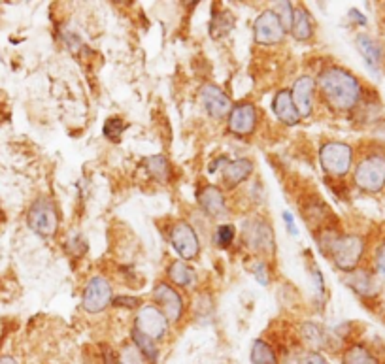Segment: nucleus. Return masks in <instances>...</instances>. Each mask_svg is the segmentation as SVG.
Here are the masks:
<instances>
[{
  "instance_id": "6e6552de",
  "label": "nucleus",
  "mask_w": 385,
  "mask_h": 364,
  "mask_svg": "<svg viewBox=\"0 0 385 364\" xmlns=\"http://www.w3.org/2000/svg\"><path fill=\"white\" fill-rule=\"evenodd\" d=\"M253 32H255V42L264 44V46H272V44H279L283 36H285V29L274 14V10L263 12L259 19L253 25Z\"/></svg>"
},
{
  "instance_id": "423d86ee",
  "label": "nucleus",
  "mask_w": 385,
  "mask_h": 364,
  "mask_svg": "<svg viewBox=\"0 0 385 364\" xmlns=\"http://www.w3.org/2000/svg\"><path fill=\"white\" fill-rule=\"evenodd\" d=\"M135 328L138 332L145 334L151 340H163L168 330V321L163 315V311L157 310L155 306H143L136 315Z\"/></svg>"
},
{
  "instance_id": "1a4fd4ad",
  "label": "nucleus",
  "mask_w": 385,
  "mask_h": 364,
  "mask_svg": "<svg viewBox=\"0 0 385 364\" xmlns=\"http://www.w3.org/2000/svg\"><path fill=\"white\" fill-rule=\"evenodd\" d=\"M170 240H172L174 250L178 251V255L185 260H191L198 255L200 251V243H198V236H196L195 228L191 227L185 221H180L176 223L172 228V234H170Z\"/></svg>"
},
{
  "instance_id": "ddd939ff",
  "label": "nucleus",
  "mask_w": 385,
  "mask_h": 364,
  "mask_svg": "<svg viewBox=\"0 0 385 364\" xmlns=\"http://www.w3.org/2000/svg\"><path fill=\"white\" fill-rule=\"evenodd\" d=\"M257 125V110L253 104H238L229 114V130L238 136H249Z\"/></svg>"
},
{
  "instance_id": "c9c22d12",
  "label": "nucleus",
  "mask_w": 385,
  "mask_h": 364,
  "mask_svg": "<svg viewBox=\"0 0 385 364\" xmlns=\"http://www.w3.org/2000/svg\"><path fill=\"white\" fill-rule=\"evenodd\" d=\"M0 364H17V361L12 356H0Z\"/></svg>"
},
{
  "instance_id": "2f4dec72",
  "label": "nucleus",
  "mask_w": 385,
  "mask_h": 364,
  "mask_svg": "<svg viewBox=\"0 0 385 364\" xmlns=\"http://www.w3.org/2000/svg\"><path fill=\"white\" fill-rule=\"evenodd\" d=\"M376 272L385 278V242L377 247L376 253Z\"/></svg>"
},
{
  "instance_id": "f8f14e48",
  "label": "nucleus",
  "mask_w": 385,
  "mask_h": 364,
  "mask_svg": "<svg viewBox=\"0 0 385 364\" xmlns=\"http://www.w3.org/2000/svg\"><path fill=\"white\" fill-rule=\"evenodd\" d=\"M246 242L251 250L272 253L274 251V234H272L270 225L263 219L249 221L246 225Z\"/></svg>"
},
{
  "instance_id": "aec40b11",
  "label": "nucleus",
  "mask_w": 385,
  "mask_h": 364,
  "mask_svg": "<svg viewBox=\"0 0 385 364\" xmlns=\"http://www.w3.org/2000/svg\"><path fill=\"white\" fill-rule=\"evenodd\" d=\"M342 364H377V361L364 345L355 343V345H349V348L344 351Z\"/></svg>"
},
{
  "instance_id": "f3484780",
  "label": "nucleus",
  "mask_w": 385,
  "mask_h": 364,
  "mask_svg": "<svg viewBox=\"0 0 385 364\" xmlns=\"http://www.w3.org/2000/svg\"><path fill=\"white\" fill-rule=\"evenodd\" d=\"M253 172V162L248 159H238V160H231L223 167V172H221V178H223V183L226 187H236L238 183H242L246 178H249V174Z\"/></svg>"
},
{
  "instance_id": "0eeeda50",
  "label": "nucleus",
  "mask_w": 385,
  "mask_h": 364,
  "mask_svg": "<svg viewBox=\"0 0 385 364\" xmlns=\"http://www.w3.org/2000/svg\"><path fill=\"white\" fill-rule=\"evenodd\" d=\"M110 302H112V287H110L108 280H104L102 276L93 278L83 291V308H85V311L98 313V311L108 308Z\"/></svg>"
},
{
  "instance_id": "cd10ccee",
  "label": "nucleus",
  "mask_w": 385,
  "mask_h": 364,
  "mask_svg": "<svg viewBox=\"0 0 385 364\" xmlns=\"http://www.w3.org/2000/svg\"><path fill=\"white\" fill-rule=\"evenodd\" d=\"M274 14L278 16V19L281 21L285 31L287 29H291V23H293V6H291V2H278Z\"/></svg>"
},
{
  "instance_id": "412c9836",
  "label": "nucleus",
  "mask_w": 385,
  "mask_h": 364,
  "mask_svg": "<svg viewBox=\"0 0 385 364\" xmlns=\"http://www.w3.org/2000/svg\"><path fill=\"white\" fill-rule=\"evenodd\" d=\"M251 363L253 364H278V356L274 353V349L263 340L253 341L251 348Z\"/></svg>"
},
{
  "instance_id": "7ed1b4c3",
  "label": "nucleus",
  "mask_w": 385,
  "mask_h": 364,
  "mask_svg": "<svg viewBox=\"0 0 385 364\" xmlns=\"http://www.w3.org/2000/svg\"><path fill=\"white\" fill-rule=\"evenodd\" d=\"M355 183L366 193H380L385 187V155L372 153L359 160L355 168Z\"/></svg>"
},
{
  "instance_id": "dca6fc26",
  "label": "nucleus",
  "mask_w": 385,
  "mask_h": 364,
  "mask_svg": "<svg viewBox=\"0 0 385 364\" xmlns=\"http://www.w3.org/2000/svg\"><path fill=\"white\" fill-rule=\"evenodd\" d=\"M198 202L202 206V210L210 217H221L225 213V197L219 187L215 185H206L200 193H198Z\"/></svg>"
},
{
  "instance_id": "f03ea898",
  "label": "nucleus",
  "mask_w": 385,
  "mask_h": 364,
  "mask_svg": "<svg viewBox=\"0 0 385 364\" xmlns=\"http://www.w3.org/2000/svg\"><path fill=\"white\" fill-rule=\"evenodd\" d=\"M329 253L340 270L351 272L361 263L362 253H364V240L357 234L338 236V238L331 240Z\"/></svg>"
},
{
  "instance_id": "f704fd0d",
  "label": "nucleus",
  "mask_w": 385,
  "mask_h": 364,
  "mask_svg": "<svg viewBox=\"0 0 385 364\" xmlns=\"http://www.w3.org/2000/svg\"><path fill=\"white\" fill-rule=\"evenodd\" d=\"M283 219H285L287 227H289V232H291V234H296V230H294V223H293V215H291L289 212H285L283 213Z\"/></svg>"
},
{
  "instance_id": "4be33fe9",
  "label": "nucleus",
  "mask_w": 385,
  "mask_h": 364,
  "mask_svg": "<svg viewBox=\"0 0 385 364\" xmlns=\"http://www.w3.org/2000/svg\"><path fill=\"white\" fill-rule=\"evenodd\" d=\"M351 287L359 293V295H364V296H370L376 293V281H374V278L370 276L369 272H359V274H353L351 278H349V281H347Z\"/></svg>"
},
{
  "instance_id": "c85d7f7f",
  "label": "nucleus",
  "mask_w": 385,
  "mask_h": 364,
  "mask_svg": "<svg viewBox=\"0 0 385 364\" xmlns=\"http://www.w3.org/2000/svg\"><path fill=\"white\" fill-rule=\"evenodd\" d=\"M123 129H125L123 121L117 119V117H112V119H108L104 125V136L108 138V140H112V142H117L121 136V132H123Z\"/></svg>"
},
{
  "instance_id": "2eb2a0df",
  "label": "nucleus",
  "mask_w": 385,
  "mask_h": 364,
  "mask_svg": "<svg viewBox=\"0 0 385 364\" xmlns=\"http://www.w3.org/2000/svg\"><path fill=\"white\" fill-rule=\"evenodd\" d=\"M272 108H274V114L278 115V119L281 123H285L289 127L293 125H299L302 117L299 114V110L294 108L293 99H291V93L289 91H279L276 97H274V102H272Z\"/></svg>"
},
{
  "instance_id": "39448f33",
  "label": "nucleus",
  "mask_w": 385,
  "mask_h": 364,
  "mask_svg": "<svg viewBox=\"0 0 385 364\" xmlns=\"http://www.w3.org/2000/svg\"><path fill=\"white\" fill-rule=\"evenodd\" d=\"M29 227L40 236H51L59 227V215L57 208L49 202L40 198L29 210Z\"/></svg>"
},
{
  "instance_id": "5701e85b",
  "label": "nucleus",
  "mask_w": 385,
  "mask_h": 364,
  "mask_svg": "<svg viewBox=\"0 0 385 364\" xmlns=\"http://www.w3.org/2000/svg\"><path fill=\"white\" fill-rule=\"evenodd\" d=\"M168 278H170V281H174L176 285L187 287V285H191V281H193V270H191L185 263L176 260V263H172V265L168 266Z\"/></svg>"
},
{
  "instance_id": "6ab92c4d",
  "label": "nucleus",
  "mask_w": 385,
  "mask_h": 364,
  "mask_svg": "<svg viewBox=\"0 0 385 364\" xmlns=\"http://www.w3.org/2000/svg\"><path fill=\"white\" fill-rule=\"evenodd\" d=\"M291 32L296 40H308L314 34L312 19L304 6L293 8V23H291Z\"/></svg>"
},
{
  "instance_id": "9b49d317",
  "label": "nucleus",
  "mask_w": 385,
  "mask_h": 364,
  "mask_svg": "<svg viewBox=\"0 0 385 364\" xmlns=\"http://www.w3.org/2000/svg\"><path fill=\"white\" fill-rule=\"evenodd\" d=\"M155 300L161 306V311L168 323L180 321L181 313H183V300L178 295V291H174L168 283H159L155 287Z\"/></svg>"
},
{
  "instance_id": "bb28decb",
  "label": "nucleus",
  "mask_w": 385,
  "mask_h": 364,
  "mask_svg": "<svg viewBox=\"0 0 385 364\" xmlns=\"http://www.w3.org/2000/svg\"><path fill=\"white\" fill-rule=\"evenodd\" d=\"M117 364H143V355L136 345H125L119 351Z\"/></svg>"
},
{
  "instance_id": "c756f323",
  "label": "nucleus",
  "mask_w": 385,
  "mask_h": 364,
  "mask_svg": "<svg viewBox=\"0 0 385 364\" xmlns=\"http://www.w3.org/2000/svg\"><path fill=\"white\" fill-rule=\"evenodd\" d=\"M234 227L233 225H221L218 228V234H215V242H218L219 247H229L234 240Z\"/></svg>"
},
{
  "instance_id": "393cba45",
  "label": "nucleus",
  "mask_w": 385,
  "mask_h": 364,
  "mask_svg": "<svg viewBox=\"0 0 385 364\" xmlns=\"http://www.w3.org/2000/svg\"><path fill=\"white\" fill-rule=\"evenodd\" d=\"M145 167H148V172H150L155 180H159V182H166L168 175H170V165H168V160H166L163 155L150 157V159L145 160Z\"/></svg>"
},
{
  "instance_id": "b1692460",
  "label": "nucleus",
  "mask_w": 385,
  "mask_h": 364,
  "mask_svg": "<svg viewBox=\"0 0 385 364\" xmlns=\"http://www.w3.org/2000/svg\"><path fill=\"white\" fill-rule=\"evenodd\" d=\"M132 341H135V345L140 349V353L143 355V359H148L151 363H155L157 361V345H155V341L148 338L145 334L138 332L136 328H132Z\"/></svg>"
},
{
  "instance_id": "4468645a",
  "label": "nucleus",
  "mask_w": 385,
  "mask_h": 364,
  "mask_svg": "<svg viewBox=\"0 0 385 364\" xmlns=\"http://www.w3.org/2000/svg\"><path fill=\"white\" fill-rule=\"evenodd\" d=\"M314 91H316V82L310 76L299 77L293 85L291 99L294 108L299 110L301 117H308L312 114V104H314Z\"/></svg>"
},
{
  "instance_id": "a878e982",
  "label": "nucleus",
  "mask_w": 385,
  "mask_h": 364,
  "mask_svg": "<svg viewBox=\"0 0 385 364\" xmlns=\"http://www.w3.org/2000/svg\"><path fill=\"white\" fill-rule=\"evenodd\" d=\"M302 336H304V341L312 349H321L325 345V334L314 323H306V325L302 326Z\"/></svg>"
},
{
  "instance_id": "f257e3e1",
  "label": "nucleus",
  "mask_w": 385,
  "mask_h": 364,
  "mask_svg": "<svg viewBox=\"0 0 385 364\" xmlns=\"http://www.w3.org/2000/svg\"><path fill=\"white\" fill-rule=\"evenodd\" d=\"M319 87L325 102L336 112H347L361 100L362 89L359 80L351 72L338 66H329L321 72Z\"/></svg>"
},
{
  "instance_id": "72a5a7b5",
  "label": "nucleus",
  "mask_w": 385,
  "mask_h": 364,
  "mask_svg": "<svg viewBox=\"0 0 385 364\" xmlns=\"http://www.w3.org/2000/svg\"><path fill=\"white\" fill-rule=\"evenodd\" d=\"M302 364H329V363H327V361H325V356L319 355L317 351H310L308 355L304 356Z\"/></svg>"
},
{
  "instance_id": "20e7f679",
  "label": "nucleus",
  "mask_w": 385,
  "mask_h": 364,
  "mask_svg": "<svg viewBox=\"0 0 385 364\" xmlns=\"http://www.w3.org/2000/svg\"><path fill=\"white\" fill-rule=\"evenodd\" d=\"M319 160L327 174L346 175L353 162V149L344 142H329L321 147Z\"/></svg>"
},
{
  "instance_id": "7c9ffc66",
  "label": "nucleus",
  "mask_w": 385,
  "mask_h": 364,
  "mask_svg": "<svg viewBox=\"0 0 385 364\" xmlns=\"http://www.w3.org/2000/svg\"><path fill=\"white\" fill-rule=\"evenodd\" d=\"M253 276L255 280L261 283V285H268V270H266V265L264 263H257L253 266Z\"/></svg>"
},
{
  "instance_id": "a211bd4d",
  "label": "nucleus",
  "mask_w": 385,
  "mask_h": 364,
  "mask_svg": "<svg viewBox=\"0 0 385 364\" xmlns=\"http://www.w3.org/2000/svg\"><path fill=\"white\" fill-rule=\"evenodd\" d=\"M357 47L364 57V61L369 62V66L372 70L380 69L382 64V47L377 46L376 40H372L369 34H359L357 36Z\"/></svg>"
},
{
  "instance_id": "9d476101",
  "label": "nucleus",
  "mask_w": 385,
  "mask_h": 364,
  "mask_svg": "<svg viewBox=\"0 0 385 364\" xmlns=\"http://www.w3.org/2000/svg\"><path fill=\"white\" fill-rule=\"evenodd\" d=\"M200 102H202L204 110L208 112V115L215 117V119L225 117L233 110L231 99L223 93V89H219L218 85H204L200 89Z\"/></svg>"
},
{
  "instance_id": "473e14b6",
  "label": "nucleus",
  "mask_w": 385,
  "mask_h": 364,
  "mask_svg": "<svg viewBox=\"0 0 385 364\" xmlns=\"http://www.w3.org/2000/svg\"><path fill=\"white\" fill-rule=\"evenodd\" d=\"M115 306H123V308H136V306H140V300L138 298H132V296H117L115 300H113Z\"/></svg>"
}]
</instances>
